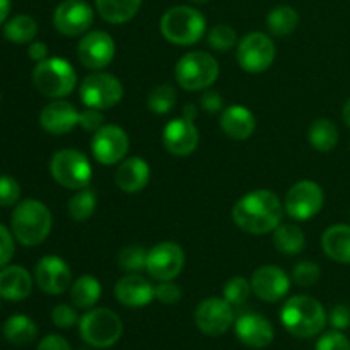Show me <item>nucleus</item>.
<instances>
[{"mask_svg": "<svg viewBox=\"0 0 350 350\" xmlns=\"http://www.w3.org/2000/svg\"><path fill=\"white\" fill-rule=\"evenodd\" d=\"M325 202V193L321 187L314 181L304 180L293 185L286 195L284 208L287 215L296 221H308L321 211Z\"/></svg>", "mask_w": 350, "mask_h": 350, "instance_id": "obj_11", "label": "nucleus"}, {"mask_svg": "<svg viewBox=\"0 0 350 350\" xmlns=\"http://www.w3.org/2000/svg\"><path fill=\"white\" fill-rule=\"evenodd\" d=\"M236 57L243 70L250 74H260L270 68L275 60V43L269 34L253 31L239 41Z\"/></svg>", "mask_w": 350, "mask_h": 350, "instance_id": "obj_10", "label": "nucleus"}, {"mask_svg": "<svg viewBox=\"0 0 350 350\" xmlns=\"http://www.w3.org/2000/svg\"><path fill=\"white\" fill-rule=\"evenodd\" d=\"M10 224H12L14 238L21 245L38 246L50 234L53 219L46 205L34 198H27L14 208Z\"/></svg>", "mask_w": 350, "mask_h": 350, "instance_id": "obj_3", "label": "nucleus"}, {"mask_svg": "<svg viewBox=\"0 0 350 350\" xmlns=\"http://www.w3.org/2000/svg\"><path fill=\"white\" fill-rule=\"evenodd\" d=\"M273 243H275V248L284 255H297L306 246V238L297 226L280 224L273 231Z\"/></svg>", "mask_w": 350, "mask_h": 350, "instance_id": "obj_33", "label": "nucleus"}, {"mask_svg": "<svg viewBox=\"0 0 350 350\" xmlns=\"http://www.w3.org/2000/svg\"><path fill=\"white\" fill-rule=\"evenodd\" d=\"M14 256V238L9 229L0 224V269L7 265Z\"/></svg>", "mask_w": 350, "mask_h": 350, "instance_id": "obj_45", "label": "nucleus"}, {"mask_svg": "<svg viewBox=\"0 0 350 350\" xmlns=\"http://www.w3.org/2000/svg\"><path fill=\"white\" fill-rule=\"evenodd\" d=\"M10 12V0H0V24L5 23Z\"/></svg>", "mask_w": 350, "mask_h": 350, "instance_id": "obj_51", "label": "nucleus"}, {"mask_svg": "<svg viewBox=\"0 0 350 350\" xmlns=\"http://www.w3.org/2000/svg\"><path fill=\"white\" fill-rule=\"evenodd\" d=\"M234 314L231 304L221 297H208L202 301L195 311V323L202 334L208 337L224 335L231 328Z\"/></svg>", "mask_w": 350, "mask_h": 350, "instance_id": "obj_16", "label": "nucleus"}, {"mask_svg": "<svg viewBox=\"0 0 350 350\" xmlns=\"http://www.w3.org/2000/svg\"><path fill=\"white\" fill-rule=\"evenodd\" d=\"M21 197V187L12 176L0 174V207L16 205Z\"/></svg>", "mask_w": 350, "mask_h": 350, "instance_id": "obj_40", "label": "nucleus"}, {"mask_svg": "<svg viewBox=\"0 0 350 350\" xmlns=\"http://www.w3.org/2000/svg\"><path fill=\"white\" fill-rule=\"evenodd\" d=\"M79 125H81L85 132H98V130L105 125L103 111L96 108H85L84 111L79 115Z\"/></svg>", "mask_w": 350, "mask_h": 350, "instance_id": "obj_44", "label": "nucleus"}, {"mask_svg": "<svg viewBox=\"0 0 350 350\" xmlns=\"http://www.w3.org/2000/svg\"><path fill=\"white\" fill-rule=\"evenodd\" d=\"M123 98V85L113 74L96 72L88 75L81 84V101L85 108L109 109Z\"/></svg>", "mask_w": 350, "mask_h": 350, "instance_id": "obj_9", "label": "nucleus"}, {"mask_svg": "<svg viewBox=\"0 0 350 350\" xmlns=\"http://www.w3.org/2000/svg\"><path fill=\"white\" fill-rule=\"evenodd\" d=\"M320 267L313 262H301L294 267L293 280L301 287H311L320 279Z\"/></svg>", "mask_w": 350, "mask_h": 350, "instance_id": "obj_39", "label": "nucleus"}, {"mask_svg": "<svg viewBox=\"0 0 350 350\" xmlns=\"http://www.w3.org/2000/svg\"><path fill=\"white\" fill-rule=\"evenodd\" d=\"M34 280L43 293L51 294V296L64 294L72 284L70 267L60 256L46 255L36 263Z\"/></svg>", "mask_w": 350, "mask_h": 350, "instance_id": "obj_17", "label": "nucleus"}, {"mask_svg": "<svg viewBox=\"0 0 350 350\" xmlns=\"http://www.w3.org/2000/svg\"><path fill=\"white\" fill-rule=\"evenodd\" d=\"M50 173L58 185L68 190H82L89 187L92 167L88 157L75 149H64L53 154L50 161Z\"/></svg>", "mask_w": 350, "mask_h": 350, "instance_id": "obj_8", "label": "nucleus"}, {"mask_svg": "<svg viewBox=\"0 0 350 350\" xmlns=\"http://www.w3.org/2000/svg\"><path fill=\"white\" fill-rule=\"evenodd\" d=\"M79 115L81 113L72 103L57 99L44 106L40 115V123L43 130L51 135H65L79 125Z\"/></svg>", "mask_w": 350, "mask_h": 350, "instance_id": "obj_22", "label": "nucleus"}, {"mask_svg": "<svg viewBox=\"0 0 350 350\" xmlns=\"http://www.w3.org/2000/svg\"><path fill=\"white\" fill-rule=\"evenodd\" d=\"M161 33L170 43L188 46L200 41L204 36L207 21L200 10L190 5L171 7L161 17Z\"/></svg>", "mask_w": 350, "mask_h": 350, "instance_id": "obj_4", "label": "nucleus"}, {"mask_svg": "<svg viewBox=\"0 0 350 350\" xmlns=\"http://www.w3.org/2000/svg\"><path fill=\"white\" fill-rule=\"evenodd\" d=\"M150 180V167L142 157H129L120 163L116 170V187L126 193H137L144 190Z\"/></svg>", "mask_w": 350, "mask_h": 350, "instance_id": "obj_23", "label": "nucleus"}, {"mask_svg": "<svg viewBox=\"0 0 350 350\" xmlns=\"http://www.w3.org/2000/svg\"><path fill=\"white\" fill-rule=\"evenodd\" d=\"M79 334L82 340L91 347H113L123 335L122 318L115 311L106 308L88 311L79 321Z\"/></svg>", "mask_w": 350, "mask_h": 350, "instance_id": "obj_6", "label": "nucleus"}, {"mask_svg": "<svg viewBox=\"0 0 350 350\" xmlns=\"http://www.w3.org/2000/svg\"><path fill=\"white\" fill-rule=\"evenodd\" d=\"M252 293V282H248L245 277H232L224 286V299L231 306H241Z\"/></svg>", "mask_w": 350, "mask_h": 350, "instance_id": "obj_37", "label": "nucleus"}, {"mask_svg": "<svg viewBox=\"0 0 350 350\" xmlns=\"http://www.w3.org/2000/svg\"><path fill=\"white\" fill-rule=\"evenodd\" d=\"M207 41L214 50L228 51L236 44V31L228 24H217L211 29Z\"/></svg>", "mask_w": 350, "mask_h": 350, "instance_id": "obj_38", "label": "nucleus"}, {"mask_svg": "<svg viewBox=\"0 0 350 350\" xmlns=\"http://www.w3.org/2000/svg\"><path fill=\"white\" fill-rule=\"evenodd\" d=\"M51 321L58 328H70L79 321L77 311H75V308L68 306V304H58L51 311Z\"/></svg>", "mask_w": 350, "mask_h": 350, "instance_id": "obj_42", "label": "nucleus"}, {"mask_svg": "<svg viewBox=\"0 0 350 350\" xmlns=\"http://www.w3.org/2000/svg\"><path fill=\"white\" fill-rule=\"evenodd\" d=\"M147 255L149 252L142 246H126L118 253V265L129 273H139L140 270H146Z\"/></svg>", "mask_w": 350, "mask_h": 350, "instance_id": "obj_36", "label": "nucleus"}, {"mask_svg": "<svg viewBox=\"0 0 350 350\" xmlns=\"http://www.w3.org/2000/svg\"><path fill=\"white\" fill-rule=\"evenodd\" d=\"M221 129L229 139L246 140L256 129L255 115L241 105L228 106L221 115Z\"/></svg>", "mask_w": 350, "mask_h": 350, "instance_id": "obj_25", "label": "nucleus"}, {"mask_svg": "<svg viewBox=\"0 0 350 350\" xmlns=\"http://www.w3.org/2000/svg\"><path fill=\"white\" fill-rule=\"evenodd\" d=\"M33 291V279L21 265H5L0 270V297L7 301H23Z\"/></svg>", "mask_w": 350, "mask_h": 350, "instance_id": "obj_24", "label": "nucleus"}, {"mask_svg": "<svg viewBox=\"0 0 350 350\" xmlns=\"http://www.w3.org/2000/svg\"><path fill=\"white\" fill-rule=\"evenodd\" d=\"M200 105L205 111L208 113H217L221 111L222 106H224V99L219 92L215 91H205L200 98Z\"/></svg>", "mask_w": 350, "mask_h": 350, "instance_id": "obj_47", "label": "nucleus"}, {"mask_svg": "<svg viewBox=\"0 0 350 350\" xmlns=\"http://www.w3.org/2000/svg\"><path fill=\"white\" fill-rule=\"evenodd\" d=\"M181 116H183V118H187V120H190V122H195V120H197V116H198L197 106H195V105L183 106V111H181Z\"/></svg>", "mask_w": 350, "mask_h": 350, "instance_id": "obj_50", "label": "nucleus"}, {"mask_svg": "<svg viewBox=\"0 0 350 350\" xmlns=\"http://www.w3.org/2000/svg\"><path fill=\"white\" fill-rule=\"evenodd\" d=\"M308 140L320 152H330L338 144V130L330 120L318 118L308 130Z\"/></svg>", "mask_w": 350, "mask_h": 350, "instance_id": "obj_30", "label": "nucleus"}, {"mask_svg": "<svg viewBox=\"0 0 350 350\" xmlns=\"http://www.w3.org/2000/svg\"><path fill=\"white\" fill-rule=\"evenodd\" d=\"M176 89L171 84H161L150 91L149 98H147V106L156 115H166L173 109L176 105Z\"/></svg>", "mask_w": 350, "mask_h": 350, "instance_id": "obj_35", "label": "nucleus"}, {"mask_svg": "<svg viewBox=\"0 0 350 350\" xmlns=\"http://www.w3.org/2000/svg\"><path fill=\"white\" fill-rule=\"evenodd\" d=\"M156 299L163 304H176L181 299V289L173 280H164L156 286Z\"/></svg>", "mask_w": 350, "mask_h": 350, "instance_id": "obj_43", "label": "nucleus"}, {"mask_svg": "<svg viewBox=\"0 0 350 350\" xmlns=\"http://www.w3.org/2000/svg\"><path fill=\"white\" fill-rule=\"evenodd\" d=\"M27 53H29L31 60L43 62L48 58V46L43 43V41H31Z\"/></svg>", "mask_w": 350, "mask_h": 350, "instance_id": "obj_49", "label": "nucleus"}, {"mask_svg": "<svg viewBox=\"0 0 350 350\" xmlns=\"http://www.w3.org/2000/svg\"><path fill=\"white\" fill-rule=\"evenodd\" d=\"M217 60L207 51H190L183 55L174 68L178 84L187 91H204L219 77Z\"/></svg>", "mask_w": 350, "mask_h": 350, "instance_id": "obj_7", "label": "nucleus"}, {"mask_svg": "<svg viewBox=\"0 0 350 350\" xmlns=\"http://www.w3.org/2000/svg\"><path fill=\"white\" fill-rule=\"evenodd\" d=\"M200 142V135H198V129L195 126V122L190 120L180 118L171 120L163 132V144L173 156H190L195 152Z\"/></svg>", "mask_w": 350, "mask_h": 350, "instance_id": "obj_19", "label": "nucleus"}, {"mask_svg": "<svg viewBox=\"0 0 350 350\" xmlns=\"http://www.w3.org/2000/svg\"><path fill=\"white\" fill-rule=\"evenodd\" d=\"M38 350H70V344L60 335H48L40 342Z\"/></svg>", "mask_w": 350, "mask_h": 350, "instance_id": "obj_48", "label": "nucleus"}, {"mask_svg": "<svg viewBox=\"0 0 350 350\" xmlns=\"http://www.w3.org/2000/svg\"><path fill=\"white\" fill-rule=\"evenodd\" d=\"M239 342L252 349H265L273 340V327L265 317L255 313L241 314L234 325Z\"/></svg>", "mask_w": 350, "mask_h": 350, "instance_id": "obj_21", "label": "nucleus"}, {"mask_svg": "<svg viewBox=\"0 0 350 350\" xmlns=\"http://www.w3.org/2000/svg\"><path fill=\"white\" fill-rule=\"evenodd\" d=\"M280 321L289 334L299 338L317 337L327 325V311L311 296H294L280 311Z\"/></svg>", "mask_w": 350, "mask_h": 350, "instance_id": "obj_2", "label": "nucleus"}, {"mask_svg": "<svg viewBox=\"0 0 350 350\" xmlns=\"http://www.w3.org/2000/svg\"><path fill=\"white\" fill-rule=\"evenodd\" d=\"M94 10L84 0H65L55 9L53 24L65 36H81L91 29Z\"/></svg>", "mask_w": 350, "mask_h": 350, "instance_id": "obj_15", "label": "nucleus"}, {"mask_svg": "<svg viewBox=\"0 0 350 350\" xmlns=\"http://www.w3.org/2000/svg\"><path fill=\"white\" fill-rule=\"evenodd\" d=\"M317 350H350V340L340 330L328 332L317 342Z\"/></svg>", "mask_w": 350, "mask_h": 350, "instance_id": "obj_41", "label": "nucleus"}, {"mask_svg": "<svg viewBox=\"0 0 350 350\" xmlns=\"http://www.w3.org/2000/svg\"><path fill=\"white\" fill-rule=\"evenodd\" d=\"M96 211V193L89 187L77 190V193L68 202V214L74 221L84 222L94 214Z\"/></svg>", "mask_w": 350, "mask_h": 350, "instance_id": "obj_34", "label": "nucleus"}, {"mask_svg": "<svg viewBox=\"0 0 350 350\" xmlns=\"http://www.w3.org/2000/svg\"><path fill=\"white\" fill-rule=\"evenodd\" d=\"M129 146V135L118 125H103L91 140L92 156L105 166H113L125 159Z\"/></svg>", "mask_w": 350, "mask_h": 350, "instance_id": "obj_12", "label": "nucleus"}, {"mask_svg": "<svg viewBox=\"0 0 350 350\" xmlns=\"http://www.w3.org/2000/svg\"><path fill=\"white\" fill-rule=\"evenodd\" d=\"M33 84L43 96L62 99L74 92L77 85V72L60 57H51L38 62L33 70Z\"/></svg>", "mask_w": 350, "mask_h": 350, "instance_id": "obj_5", "label": "nucleus"}, {"mask_svg": "<svg viewBox=\"0 0 350 350\" xmlns=\"http://www.w3.org/2000/svg\"><path fill=\"white\" fill-rule=\"evenodd\" d=\"M342 118H344L345 125H347L350 129V98L347 99V101H345L344 109H342Z\"/></svg>", "mask_w": 350, "mask_h": 350, "instance_id": "obj_52", "label": "nucleus"}, {"mask_svg": "<svg viewBox=\"0 0 350 350\" xmlns=\"http://www.w3.org/2000/svg\"><path fill=\"white\" fill-rule=\"evenodd\" d=\"M191 2H195V3H205V2H208V0H191Z\"/></svg>", "mask_w": 350, "mask_h": 350, "instance_id": "obj_53", "label": "nucleus"}, {"mask_svg": "<svg viewBox=\"0 0 350 350\" xmlns=\"http://www.w3.org/2000/svg\"><path fill=\"white\" fill-rule=\"evenodd\" d=\"M115 297L126 308H144L156 299V287L139 273H129L116 282Z\"/></svg>", "mask_w": 350, "mask_h": 350, "instance_id": "obj_20", "label": "nucleus"}, {"mask_svg": "<svg viewBox=\"0 0 350 350\" xmlns=\"http://www.w3.org/2000/svg\"><path fill=\"white\" fill-rule=\"evenodd\" d=\"M142 0H96V10L109 24L129 23L139 12Z\"/></svg>", "mask_w": 350, "mask_h": 350, "instance_id": "obj_27", "label": "nucleus"}, {"mask_svg": "<svg viewBox=\"0 0 350 350\" xmlns=\"http://www.w3.org/2000/svg\"><path fill=\"white\" fill-rule=\"evenodd\" d=\"M38 327L26 314H14L3 323V337L14 345H27L36 338Z\"/></svg>", "mask_w": 350, "mask_h": 350, "instance_id": "obj_29", "label": "nucleus"}, {"mask_svg": "<svg viewBox=\"0 0 350 350\" xmlns=\"http://www.w3.org/2000/svg\"><path fill=\"white\" fill-rule=\"evenodd\" d=\"M185 265V253L180 245L173 241H163L149 250L146 270L152 279L164 280L176 279Z\"/></svg>", "mask_w": 350, "mask_h": 350, "instance_id": "obj_13", "label": "nucleus"}, {"mask_svg": "<svg viewBox=\"0 0 350 350\" xmlns=\"http://www.w3.org/2000/svg\"><path fill=\"white\" fill-rule=\"evenodd\" d=\"M250 282H252L253 294L265 303L280 301L289 293L291 287L287 273L275 265H263L256 269Z\"/></svg>", "mask_w": 350, "mask_h": 350, "instance_id": "obj_18", "label": "nucleus"}, {"mask_svg": "<svg viewBox=\"0 0 350 350\" xmlns=\"http://www.w3.org/2000/svg\"><path fill=\"white\" fill-rule=\"evenodd\" d=\"M115 41L106 31H89L77 44V57L85 68L103 70L115 58Z\"/></svg>", "mask_w": 350, "mask_h": 350, "instance_id": "obj_14", "label": "nucleus"}, {"mask_svg": "<svg viewBox=\"0 0 350 350\" xmlns=\"http://www.w3.org/2000/svg\"><path fill=\"white\" fill-rule=\"evenodd\" d=\"M321 248L334 262L350 265V226H330L321 236Z\"/></svg>", "mask_w": 350, "mask_h": 350, "instance_id": "obj_26", "label": "nucleus"}, {"mask_svg": "<svg viewBox=\"0 0 350 350\" xmlns=\"http://www.w3.org/2000/svg\"><path fill=\"white\" fill-rule=\"evenodd\" d=\"M284 204L270 190H255L239 198L232 207V221L250 234H267L282 224Z\"/></svg>", "mask_w": 350, "mask_h": 350, "instance_id": "obj_1", "label": "nucleus"}, {"mask_svg": "<svg viewBox=\"0 0 350 350\" xmlns=\"http://www.w3.org/2000/svg\"><path fill=\"white\" fill-rule=\"evenodd\" d=\"M328 321L334 330H345L350 327V306L347 304H337L328 314Z\"/></svg>", "mask_w": 350, "mask_h": 350, "instance_id": "obj_46", "label": "nucleus"}, {"mask_svg": "<svg viewBox=\"0 0 350 350\" xmlns=\"http://www.w3.org/2000/svg\"><path fill=\"white\" fill-rule=\"evenodd\" d=\"M38 34V23L31 16L26 14H19V16L12 17L3 26V36L16 44H24L34 41Z\"/></svg>", "mask_w": 350, "mask_h": 350, "instance_id": "obj_32", "label": "nucleus"}, {"mask_svg": "<svg viewBox=\"0 0 350 350\" xmlns=\"http://www.w3.org/2000/svg\"><path fill=\"white\" fill-rule=\"evenodd\" d=\"M299 24V14L291 5H279L267 16V27L273 36H289Z\"/></svg>", "mask_w": 350, "mask_h": 350, "instance_id": "obj_31", "label": "nucleus"}, {"mask_svg": "<svg viewBox=\"0 0 350 350\" xmlns=\"http://www.w3.org/2000/svg\"><path fill=\"white\" fill-rule=\"evenodd\" d=\"M101 297V284L96 277L82 275L72 284L70 299L75 308L81 310H91Z\"/></svg>", "mask_w": 350, "mask_h": 350, "instance_id": "obj_28", "label": "nucleus"}]
</instances>
